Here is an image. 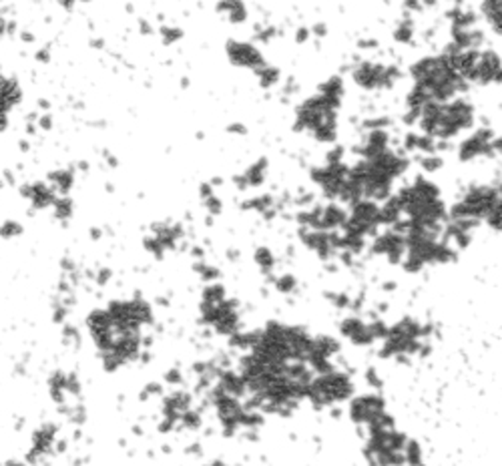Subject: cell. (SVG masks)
I'll return each instance as SVG.
<instances>
[{"label": "cell", "mask_w": 502, "mask_h": 466, "mask_svg": "<svg viewBox=\"0 0 502 466\" xmlns=\"http://www.w3.org/2000/svg\"><path fill=\"white\" fill-rule=\"evenodd\" d=\"M21 101V89L14 79L0 77V127H4L11 109Z\"/></svg>", "instance_id": "6da1fadb"}]
</instances>
